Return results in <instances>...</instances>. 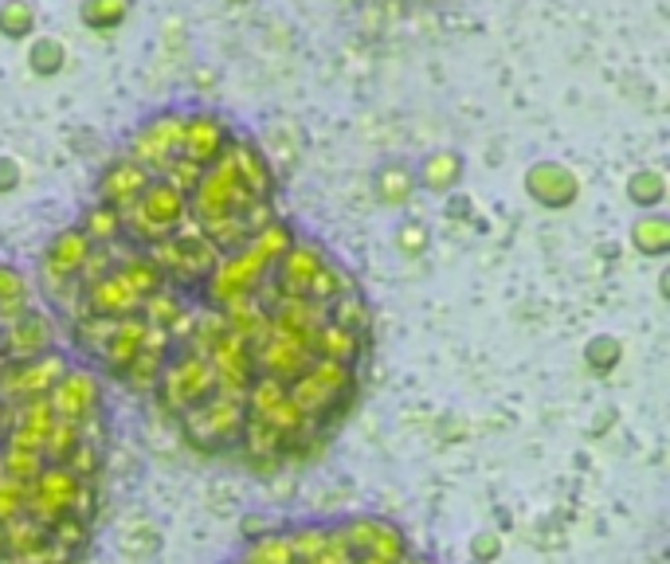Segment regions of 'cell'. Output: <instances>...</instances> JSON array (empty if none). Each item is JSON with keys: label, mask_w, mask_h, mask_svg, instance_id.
<instances>
[{"label": "cell", "mask_w": 670, "mask_h": 564, "mask_svg": "<svg viewBox=\"0 0 670 564\" xmlns=\"http://www.w3.org/2000/svg\"><path fill=\"white\" fill-rule=\"evenodd\" d=\"M628 197H631V205H639V208H655V205H662V197H667V180H662V173H655V169H639V173H631V180H628Z\"/></svg>", "instance_id": "obj_6"}, {"label": "cell", "mask_w": 670, "mask_h": 564, "mask_svg": "<svg viewBox=\"0 0 670 564\" xmlns=\"http://www.w3.org/2000/svg\"><path fill=\"white\" fill-rule=\"evenodd\" d=\"M98 400H103L98 376L78 373V368H71L60 385L48 393V408H52V416L63 419V424H83V419L98 416Z\"/></svg>", "instance_id": "obj_3"}, {"label": "cell", "mask_w": 670, "mask_h": 564, "mask_svg": "<svg viewBox=\"0 0 670 564\" xmlns=\"http://www.w3.org/2000/svg\"><path fill=\"white\" fill-rule=\"evenodd\" d=\"M416 240L423 243V228H405V248L416 251Z\"/></svg>", "instance_id": "obj_14"}, {"label": "cell", "mask_w": 670, "mask_h": 564, "mask_svg": "<svg viewBox=\"0 0 670 564\" xmlns=\"http://www.w3.org/2000/svg\"><path fill=\"white\" fill-rule=\"evenodd\" d=\"M20 185V165L12 157H0V192H12Z\"/></svg>", "instance_id": "obj_13"}, {"label": "cell", "mask_w": 670, "mask_h": 564, "mask_svg": "<svg viewBox=\"0 0 670 564\" xmlns=\"http://www.w3.org/2000/svg\"><path fill=\"white\" fill-rule=\"evenodd\" d=\"M631 243H636V251H643V255H667L670 248V223L667 216H647V220H639L636 228H631Z\"/></svg>", "instance_id": "obj_5"}, {"label": "cell", "mask_w": 670, "mask_h": 564, "mask_svg": "<svg viewBox=\"0 0 670 564\" xmlns=\"http://www.w3.org/2000/svg\"><path fill=\"white\" fill-rule=\"evenodd\" d=\"M619 361H624V345H619V337L596 334L593 342L585 345V365L593 368V373H611Z\"/></svg>", "instance_id": "obj_7"}, {"label": "cell", "mask_w": 670, "mask_h": 564, "mask_svg": "<svg viewBox=\"0 0 670 564\" xmlns=\"http://www.w3.org/2000/svg\"><path fill=\"white\" fill-rule=\"evenodd\" d=\"M471 556H474V564H494L502 556V537L499 533H474Z\"/></svg>", "instance_id": "obj_12"}, {"label": "cell", "mask_w": 670, "mask_h": 564, "mask_svg": "<svg viewBox=\"0 0 670 564\" xmlns=\"http://www.w3.org/2000/svg\"><path fill=\"white\" fill-rule=\"evenodd\" d=\"M32 28H35V12L28 9L24 0H9V4H0V32L9 35V40H24Z\"/></svg>", "instance_id": "obj_8"}, {"label": "cell", "mask_w": 670, "mask_h": 564, "mask_svg": "<svg viewBox=\"0 0 670 564\" xmlns=\"http://www.w3.org/2000/svg\"><path fill=\"white\" fill-rule=\"evenodd\" d=\"M342 545L349 549L353 564L377 561V564H396L405 556V541L392 525L377 522V518H362V522H349L345 530H337Z\"/></svg>", "instance_id": "obj_2"}, {"label": "cell", "mask_w": 670, "mask_h": 564, "mask_svg": "<svg viewBox=\"0 0 670 564\" xmlns=\"http://www.w3.org/2000/svg\"><path fill=\"white\" fill-rule=\"evenodd\" d=\"M525 188L530 197L545 208H568L576 197H580V180L557 161H537L530 173H525Z\"/></svg>", "instance_id": "obj_4"}, {"label": "cell", "mask_w": 670, "mask_h": 564, "mask_svg": "<svg viewBox=\"0 0 670 564\" xmlns=\"http://www.w3.org/2000/svg\"><path fill=\"white\" fill-rule=\"evenodd\" d=\"M83 9H103V17H95L86 28L111 32V28H118L129 17V0H83Z\"/></svg>", "instance_id": "obj_11"}, {"label": "cell", "mask_w": 670, "mask_h": 564, "mask_svg": "<svg viewBox=\"0 0 670 564\" xmlns=\"http://www.w3.org/2000/svg\"><path fill=\"white\" fill-rule=\"evenodd\" d=\"M396 564H428V561H408V556H400V561H396Z\"/></svg>", "instance_id": "obj_15"}, {"label": "cell", "mask_w": 670, "mask_h": 564, "mask_svg": "<svg viewBox=\"0 0 670 564\" xmlns=\"http://www.w3.org/2000/svg\"><path fill=\"white\" fill-rule=\"evenodd\" d=\"M235 4H243V0H235Z\"/></svg>", "instance_id": "obj_16"}, {"label": "cell", "mask_w": 670, "mask_h": 564, "mask_svg": "<svg viewBox=\"0 0 670 564\" xmlns=\"http://www.w3.org/2000/svg\"><path fill=\"white\" fill-rule=\"evenodd\" d=\"M185 431L205 451H228L243 439V419H248V400L228 393H216L200 408L185 411Z\"/></svg>", "instance_id": "obj_1"}, {"label": "cell", "mask_w": 670, "mask_h": 564, "mask_svg": "<svg viewBox=\"0 0 670 564\" xmlns=\"http://www.w3.org/2000/svg\"><path fill=\"white\" fill-rule=\"evenodd\" d=\"M63 63H67V55H63L60 40L43 35V40L32 43V71L35 75H55V71H63Z\"/></svg>", "instance_id": "obj_10"}, {"label": "cell", "mask_w": 670, "mask_h": 564, "mask_svg": "<svg viewBox=\"0 0 670 564\" xmlns=\"http://www.w3.org/2000/svg\"><path fill=\"white\" fill-rule=\"evenodd\" d=\"M420 180H423L428 188H436V192H447V188H451V185L459 180V157L436 154V157H431V161L420 169Z\"/></svg>", "instance_id": "obj_9"}]
</instances>
